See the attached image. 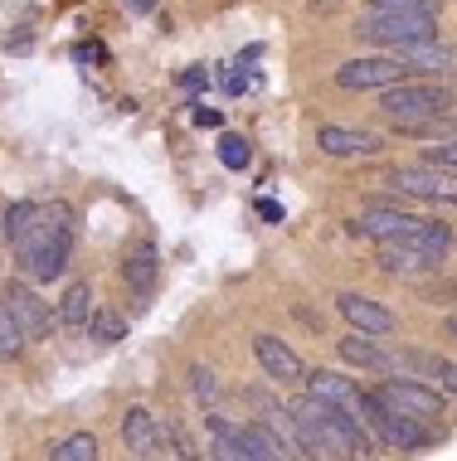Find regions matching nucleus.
I'll use <instances>...</instances> for the list:
<instances>
[{
	"mask_svg": "<svg viewBox=\"0 0 457 461\" xmlns=\"http://www.w3.org/2000/svg\"><path fill=\"white\" fill-rule=\"evenodd\" d=\"M365 428H370V438H375V442L399 447V452H418V447L428 442L424 422H414V418H404V413H394V408H385L370 389H365Z\"/></svg>",
	"mask_w": 457,
	"mask_h": 461,
	"instance_id": "obj_6",
	"label": "nucleus"
},
{
	"mask_svg": "<svg viewBox=\"0 0 457 461\" xmlns=\"http://www.w3.org/2000/svg\"><path fill=\"white\" fill-rule=\"evenodd\" d=\"M49 461H97V438L93 432H73L49 452Z\"/></svg>",
	"mask_w": 457,
	"mask_h": 461,
	"instance_id": "obj_24",
	"label": "nucleus"
},
{
	"mask_svg": "<svg viewBox=\"0 0 457 461\" xmlns=\"http://www.w3.org/2000/svg\"><path fill=\"white\" fill-rule=\"evenodd\" d=\"M156 277H160V253H156L151 243H142L137 253H132L127 263H122V282H127L132 292H142V296H146V292L156 286Z\"/></svg>",
	"mask_w": 457,
	"mask_h": 461,
	"instance_id": "obj_20",
	"label": "nucleus"
},
{
	"mask_svg": "<svg viewBox=\"0 0 457 461\" xmlns=\"http://www.w3.org/2000/svg\"><path fill=\"white\" fill-rule=\"evenodd\" d=\"M370 15H424V20H438V0H370Z\"/></svg>",
	"mask_w": 457,
	"mask_h": 461,
	"instance_id": "obj_23",
	"label": "nucleus"
},
{
	"mask_svg": "<svg viewBox=\"0 0 457 461\" xmlns=\"http://www.w3.org/2000/svg\"><path fill=\"white\" fill-rule=\"evenodd\" d=\"M399 59L404 68H409V78L414 73H424L428 83H438V78H457V49L452 44H418V49H399Z\"/></svg>",
	"mask_w": 457,
	"mask_h": 461,
	"instance_id": "obj_13",
	"label": "nucleus"
},
{
	"mask_svg": "<svg viewBox=\"0 0 457 461\" xmlns=\"http://www.w3.org/2000/svg\"><path fill=\"white\" fill-rule=\"evenodd\" d=\"M370 393H375L385 408H394V413L414 418V422L443 418V389H434V384H424V379H385Z\"/></svg>",
	"mask_w": 457,
	"mask_h": 461,
	"instance_id": "obj_4",
	"label": "nucleus"
},
{
	"mask_svg": "<svg viewBox=\"0 0 457 461\" xmlns=\"http://www.w3.org/2000/svg\"><path fill=\"white\" fill-rule=\"evenodd\" d=\"M389 185L409 199H457V176L434 170V166H394Z\"/></svg>",
	"mask_w": 457,
	"mask_h": 461,
	"instance_id": "obj_9",
	"label": "nucleus"
},
{
	"mask_svg": "<svg viewBox=\"0 0 457 461\" xmlns=\"http://www.w3.org/2000/svg\"><path fill=\"white\" fill-rule=\"evenodd\" d=\"M195 127H219V112L215 107H195Z\"/></svg>",
	"mask_w": 457,
	"mask_h": 461,
	"instance_id": "obj_31",
	"label": "nucleus"
},
{
	"mask_svg": "<svg viewBox=\"0 0 457 461\" xmlns=\"http://www.w3.org/2000/svg\"><path fill=\"white\" fill-rule=\"evenodd\" d=\"M424 365H428V374H434L443 389L457 398V359H424Z\"/></svg>",
	"mask_w": 457,
	"mask_h": 461,
	"instance_id": "obj_30",
	"label": "nucleus"
},
{
	"mask_svg": "<svg viewBox=\"0 0 457 461\" xmlns=\"http://www.w3.org/2000/svg\"><path fill=\"white\" fill-rule=\"evenodd\" d=\"M355 34L370 44H385L389 54H399V49H418V44H434L438 24L424 20V15H365L355 24Z\"/></svg>",
	"mask_w": 457,
	"mask_h": 461,
	"instance_id": "obj_3",
	"label": "nucleus"
},
{
	"mask_svg": "<svg viewBox=\"0 0 457 461\" xmlns=\"http://www.w3.org/2000/svg\"><path fill=\"white\" fill-rule=\"evenodd\" d=\"M253 355H258V365H263L268 379H278V384H297L302 379V355L292 350L288 340H278V335H268V330H258L253 335Z\"/></svg>",
	"mask_w": 457,
	"mask_h": 461,
	"instance_id": "obj_11",
	"label": "nucleus"
},
{
	"mask_svg": "<svg viewBox=\"0 0 457 461\" xmlns=\"http://www.w3.org/2000/svg\"><path fill=\"white\" fill-rule=\"evenodd\" d=\"M316 146H321V156L351 160V156H375L379 151V136L375 131H361V127H321L316 131Z\"/></svg>",
	"mask_w": 457,
	"mask_h": 461,
	"instance_id": "obj_15",
	"label": "nucleus"
},
{
	"mask_svg": "<svg viewBox=\"0 0 457 461\" xmlns=\"http://www.w3.org/2000/svg\"><path fill=\"white\" fill-rule=\"evenodd\" d=\"M336 311H341L345 321H351V330H355V335H389V330H394V316L375 302V296L341 292V296H336Z\"/></svg>",
	"mask_w": 457,
	"mask_h": 461,
	"instance_id": "obj_12",
	"label": "nucleus"
},
{
	"mask_svg": "<svg viewBox=\"0 0 457 461\" xmlns=\"http://www.w3.org/2000/svg\"><path fill=\"white\" fill-rule=\"evenodd\" d=\"M34 219H40V204H34V199H15V204H5V214H0V233H5L10 243H20Z\"/></svg>",
	"mask_w": 457,
	"mask_h": 461,
	"instance_id": "obj_22",
	"label": "nucleus"
},
{
	"mask_svg": "<svg viewBox=\"0 0 457 461\" xmlns=\"http://www.w3.org/2000/svg\"><path fill=\"white\" fill-rule=\"evenodd\" d=\"M379 267L389 272V277H418V272H428L434 263H428L424 253L409 243V239H394V243H379V258H375Z\"/></svg>",
	"mask_w": 457,
	"mask_h": 461,
	"instance_id": "obj_18",
	"label": "nucleus"
},
{
	"mask_svg": "<svg viewBox=\"0 0 457 461\" xmlns=\"http://www.w3.org/2000/svg\"><path fill=\"white\" fill-rule=\"evenodd\" d=\"M24 345H30V340H24V335H20V326L10 321V311L0 306V359H15V355L24 350Z\"/></svg>",
	"mask_w": 457,
	"mask_h": 461,
	"instance_id": "obj_28",
	"label": "nucleus"
},
{
	"mask_svg": "<svg viewBox=\"0 0 457 461\" xmlns=\"http://www.w3.org/2000/svg\"><path fill=\"white\" fill-rule=\"evenodd\" d=\"M122 442L137 461H156L160 456V418H151L146 408H127L122 413Z\"/></svg>",
	"mask_w": 457,
	"mask_h": 461,
	"instance_id": "obj_14",
	"label": "nucleus"
},
{
	"mask_svg": "<svg viewBox=\"0 0 457 461\" xmlns=\"http://www.w3.org/2000/svg\"><path fill=\"white\" fill-rule=\"evenodd\" d=\"M448 330H452V335H457V316H452V321H448Z\"/></svg>",
	"mask_w": 457,
	"mask_h": 461,
	"instance_id": "obj_33",
	"label": "nucleus"
},
{
	"mask_svg": "<svg viewBox=\"0 0 457 461\" xmlns=\"http://www.w3.org/2000/svg\"><path fill=\"white\" fill-rule=\"evenodd\" d=\"M0 306L10 311V321L20 326L24 340H44V335L59 326V321H54V306H49L44 296L34 292V286H24V282H10L5 296H0Z\"/></svg>",
	"mask_w": 457,
	"mask_h": 461,
	"instance_id": "obj_7",
	"label": "nucleus"
},
{
	"mask_svg": "<svg viewBox=\"0 0 457 461\" xmlns=\"http://www.w3.org/2000/svg\"><path fill=\"white\" fill-rule=\"evenodd\" d=\"M345 229L355 233V239H375V243H394V239H409V233L418 229V219L414 214H404V209H385V204H375V209H361Z\"/></svg>",
	"mask_w": 457,
	"mask_h": 461,
	"instance_id": "obj_10",
	"label": "nucleus"
},
{
	"mask_svg": "<svg viewBox=\"0 0 457 461\" xmlns=\"http://www.w3.org/2000/svg\"><path fill=\"white\" fill-rule=\"evenodd\" d=\"M379 112H385L389 122H399L404 131L414 127H428V122L438 117H452L457 112V97L452 88H443V83H394V88L379 93Z\"/></svg>",
	"mask_w": 457,
	"mask_h": 461,
	"instance_id": "obj_2",
	"label": "nucleus"
},
{
	"mask_svg": "<svg viewBox=\"0 0 457 461\" xmlns=\"http://www.w3.org/2000/svg\"><path fill=\"white\" fill-rule=\"evenodd\" d=\"M219 160H224L229 170H249V160H253V146L243 141V136H219Z\"/></svg>",
	"mask_w": 457,
	"mask_h": 461,
	"instance_id": "obj_27",
	"label": "nucleus"
},
{
	"mask_svg": "<svg viewBox=\"0 0 457 461\" xmlns=\"http://www.w3.org/2000/svg\"><path fill=\"white\" fill-rule=\"evenodd\" d=\"M88 335H93V340H103V345H117V340H127V321H122L117 311H93Z\"/></svg>",
	"mask_w": 457,
	"mask_h": 461,
	"instance_id": "obj_25",
	"label": "nucleus"
},
{
	"mask_svg": "<svg viewBox=\"0 0 457 461\" xmlns=\"http://www.w3.org/2000/svg\"><path fill=\"white\" fill-rule=\"evenodd\" d=\"M127 5L137 10V15H151V10H156V0H127Z\"/></svg>",
	"mask_w": 457,
	"mask_h": 461,
	"instance_id": "obj_32",
	"label": "nucleus"
},
{
	"mask_svg": "<svg viewBox=\"0 0 457 461\" xmlns=\"http://www.w3.org/2000/svg\"><path fill=\"white\" fill-rule=\"evenodd\" d=\"M409 243L438 267L443 258H448V248H452V229H448V223H434V219H418V229L409 233Z\"/></svg>",
	"mask_w": 457,
	"mask_h": 461,
	"instance_id": "obj_21",
	"label": "nucleus"
},
{
	"mask_svg": "<svg viewBox=\"0 0 457 461\" xmlns=\"http://www.w3.org/2000/svg\"><path fill=\"white\" fill-rule=\"evenodd\" d=\"M73 258V209L69 204H40V219L30 223V233L15 243V263L30 282H54L64 277Z\"/></svg>",
	"mask_w": 457,
	"mask_h": 461,
	"instance_id": "obj_1",
	"label": "nucleus"
},
{
	"mask_svg": "<svg viewBox=\"0 0 457 461\" xmlns=\"http://www.w3.org/2000/svg\"><path fill=\"white\" fill-rule=\"evenodd\" d=\"M428 166H434V170H448V176H457V136H452V141L428 146Z\"/></svg>",
	"mask_w": 457,
	"mask_h": 461,
	"instance_id": "obj_29",
	"label": "nucleus"
},
{
	"mask_svg": "<svg viewBox=\"0 0 457 461\" xmlns=\"http://www.w3.org/2000/svg\"><path fill=\"white\" fill-rule=\"evenodd\" d=\"M190 393L200 398V403L215 408L219 398H224V384L215 379V369H205V365H190Z\"/></svg>",
	"mask_w": 457,
	"mask_h": 461,
	"instance_id": "obj_26",
	"label": "nucleus"
},
{
	"mask_svg": "<svg viewBox=\"0 0 457 461\" xmlns=\"http://www.w3.org/2000/svg\"><path fill=\"white\" fill-rule=\"evenodd\" d=\"M239 447H243V461H297V456H292L297 447L282 442L268 422H249V428H239Z\"/></svg>",
	"mask_w": 457,
	"mask_h": 461,
	"instance_id": "obj_16",
	"label": "nucleus"
},
{
	"mask_svg": "<svg viewBox=\"0 0 457 461\" xmlns=\"http://www.w3.org/2000/svg\"><path fill=\"white\" fill-rule=\"evenodd\" d=\"M336 350H341V359L345 365H355V369H375V374H389V369H399V359H394L389 350H379L370 335H341L336 340Z\"/></svg>",
	"mask_w": 457,
	"mask_h": 461,
	"instance_id": "obj_17",
	"label": "nucleus"
},
{
	"mask_svg": "<svg viewBox=\"0 0 457 461\" xmlns=\"http://www.w3.org/2000/svg\"><path fill=\"white\" fill-rule=\"evenodd\" d=\"M306 398L331 403V408H341L345 418L365 422V389L355 379H341V374H331V369H316L312 379H306Z\"/></svg>",
	"mask_w": 457,
	"mask_h": 461,
	"instance_id": "obj_8",
	"label": "nucleus"
},
{
	"mask_svg": "<svg viewBox=\"0 0 457 461\" xmlns=\"http://www.w3.org/2000/svg\"><path fill=\"white\" fill-rule=\"evenodd\" d=\"M394 83H409V68L394 54H361V59L336 68V88H345V93H370V88L385 93Z\"/></svg>",
	"mask_w": 457,
	"mask_h": 461,
	"instance_id": "obj_5",
	"label": "nucleus"
},
{
	"mask_svg": "<svg viewBox=\"0 0 457 461\" xmlns=\"http://www.w3.org/2000/svg\"><path fill=\"white\" fill-rule=\"evenodd\" d=\"M93 302H97V296H93L88 282H69V292L59 296V306H54V321H59V326H88L93 311H97Z\"/></svg>",
	"mask_w": 457,
	"mask_h": 461,
	"instance_id": "obj_19",
	"label": "nucleus"
}]
</instances>
